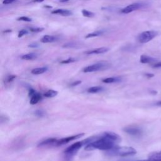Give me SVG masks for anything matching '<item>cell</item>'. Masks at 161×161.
<instances>
[{
  "label": "cell",
  "mask_w": 161,
  "mask_h": 161,
  "mask_svg": "<svg viewBox=\"0 0 161 161\" xmlns=\"http://www.w3.org/2000/svg\"><path fill=\"white\" fill-rule=\"evenodd\" d=\"M117 146V143L108 138L103 133L101 135H97L93 142L86 145V150L99 149L102 150H109Z\"/></svg>",
  "instance_id": "6da1fadb"
},
{
  "label": "cell",
  "mask_w": 161,
  "mask_h": 161,
  "mask_svg": "<svg viewBox=\"0 0 161 161\" xmlns=\"http://www.w3.org/2000/svg\"><path fill=\"white\" fill-rule=\"evenodd\" d=\"M136 153V150L131 147H118L107 151V154L111 156L127 157Z\"/></svg>",
  "instance_id": "7a4b0ae2"
},
{
  "label": "cell",
  "mask_w": 161,
  "mask_h": 161,
  "mask_svg": "<svg viewBox=\"0 0 161 161\" xmlns=\"http://www.w3.org/2000/svg\"><path fill=\"white\" fill-rule=\"evenodd\" d=\"M109 66V64L106 62H100L84 67L82 71L84 72H92L99 70H103L108 69Z\"/></svg>",
  "instance_id": "3957f363"
},
{
  "label": "cell",
  "mask_w": 161,
  "mask_h": 161,
  "mask_svg": "<svg viewBox=\"0 0 161 161\" xmlns=\"http://www.w3.org/2000/svg\"><path fill=\"white\" fill-rule=\"evenodd\" d=\"M157 35L158 32L155 30L145 31L138 36V40L141 43H145L151 41L152 39L156 37Z\"/></svg>",
  "instance_id": "277c9868"
},
{
  "label": "cell",
  "mask_w": 161,
  "mask_h": 161,
  "mask_svg": "<svg viewBox=\"0 0 161 161\" xmlns=\"http://www.w3.org/2000/svg\"><path fill=\"white\" fill-rule=\"evenodd\" d=\"M84 145H85L84 140L75 142V143L72 144L71 145H70L69 147H67L65 150L64 153H65V155L67 157L71 158L73 155H74L75 154V153L79 150V149Z\"/></svg>",
  "instance_id": "5b68a950"
},
{
  "label": "cell",
  "mask_w": 161,
  "mask_h": 161,
  "mask_svg": "<svg viewBox=\"0 0 161 161\" xmlns=\"http://www.w3.org/2000/svg\"><path fill=\"white\" fill-rule=\"evenodd\" d=\"M123 130L126 133L133 136H140L142 135V130L135 125H130L125 127Z\"/></svg>",
  "instance_id": "8992f818"
},
{
  "label": "cell",
  "mask_w": 161,
  "mask_h": 161,
  "mask_svg": "<svg viewBox=\"0 0 161 161\" xmlns=\"http://www.w3.org/2000/svg\"><path fill=\"white\" fill-rule=\"evenodd\" d=\"M84 135V133H78V134H76V135H72V136H67V137H65V138H61V139L57 140V142L55 144V146H60V145H64L65 143H69L70 141H72V140L77 139V138H80L82 136H83Z\"/></svg>",
  "instance_id": "52a82bcc"
},
{
  "label": "cell",
  "mask_w": 161,
  "mask_h": 161,
  "mask_svg": "<svg viewBox=\"0 0 161 161\" xmlns=\"http://www.w3.org/2000/svg\"><path fill=\"white\" fill-rule=\"evenodd\" d=\"M143 6V4L141 3H133L131 4L128 5L127 6L125 7L121 10V12L123 14H128L134 11H136L137 9H140Z\"/></svg>",
  "instance_id": "ba28073f"
},
{
  "label": "cell",
  "mask_w": 161,
  "mask_h": 161,
  "mask_svg": "<svg viewBox=\"0 0 161 161\" xmlns=\"http://www.w3.org/2000/svg\"><path fill=\"white\" fill-rule=\"evenodd\" d=\"M109 50V48L108 47H99V48H94V49H92V50H87L86 52H85L84 53L87 55H93V54H101V53H104L107 52Z\"/></svg>",
  "instance_id": "9c48e42d"
},
{
  "label": "cell",
  "mask_w": 161,
  "mask_h": 161,
  "mask_svg": "<svg viewBox=\"0 0 161 161\" xmlns=\"http://www.w3.org/2000/svg\"><path fill=\"white\" fill-rule=\"evenodd\" d=\"M57 139L55 138H47L45 140H42L38 144V147H43V146H47V145H54L55 146V144L57 142Z\"/></svg>",
  "instance_id": "30bf717a"
},
{
  "label": "cell",
  "mask_w": 161,
  "mask_h": 161,
  "mask_svg": "<svg viewBox=\"0 0 161 161\" xmlns=\"http://www.w3.org/2000/svg\"><path fill=\"white\" fill-rule=\"evenodd\" d=\"M58 40V36H55V35H44L40 40V42L44 43H52L56 42Z\"/></svg>",
  "instance_id": "8fae6325"
},
{
  "label": "cell",
  "mask_w": 161,
  "mask_h": 161,
  "mask_svg": "<svg viewBox=\"0 0 161 161\" xmlns=\"http://www.w3.org/2000/svg\"><path fill=\"white\" fill-rule=\"evenodd\" d=\"M52 14H59L63 16H70L72 14V12L70 11V10L68 9H57L52 11L51 12Z\"/></svg>",
  "instance_id": "7c38bea8"
},
{
  "label": "cell",
  "mask_w": 161,
  "mask_h": 161,
  "mask_svg": "<svg viewBox=\"0 0 161 161\" xmlns=\"http://www.w3.org/2000/svg\"><path fill=\"white\" fill-rule=\"evenodd\" d=\"M140 61L142 64H150V63H155L157 60L156 58L152 57L146 55H142L140 56Z\"/></svg>",
  "instance_id": "4fadbf2b"
},
{
  "label": "cell",
  "mask_w": 161,
  "mask_h": 161,
  "mask_svg": "<svg viewBox=\"0 0 161 161\" xmlns=\"http://www.w3.org/2000/svg\"><path fill=\"white\" fill-rule=\"evenodd\" d=\"M147 160L148 161H161V150L151 153L148 155Z\"/></svg>",
  "instance_id": "5bb4252c"
},
{
  "label": "cell",
  "mask_w": 161,
  "mask_h": 161,
  "mask_svg": "<svg viewBox=\"0 0 161 161\" xmlns=\"http://www.w3.org/2000/svg\"><path fill=\"white\" fill-rule=\"evenodd\" d=\"M42 98V96L40 93L36 92L33 95L31 96V99L30 103L31 104H36Z\"/></svg>",
  "instance_id": "9a60e30c"
},
{
  "label": "cell",
  "mask_w": 161,
  "mask_h": 161,
  "mask_svg": "<svg viewBox=\"0 0 161 161\" xmlns=\"http://www.w3.org/2000/svg\"><path fill=\"white\" fill-rule=\"evenodd\" d=\"M48 70V68L47 67H37L31 70V74L34 75H39L42 74L44 72H45Z\"/></svg>",
  "instance_id": "2e32d148"
},
{
  "label": "cell",
  "mask_w": 161,
  "mask_h": 161,
  "mask_svg": "<svg viewBox=\"0 0 161 161\" xmlns=\"http://www.w3.org/2000/svg\"><path fill=\"white\" fill-rule=\"evenodd\" d=\"M38 55L35 53H29L27 54H25L21 57V58L25 60H32L36 59Z\"/></svg>",
  "instance_id": "e0dca14e"
},
{
  "label": "cell",
  "mask_w": 161,
  "mask_h": 161,
  "mask_svg": "<svg viewBox=\"0 0 161 161\" xmlns=\"http://www.w3.org/2000/svg\"><path fill=\"white\" fill-rule=\"evenodd\" d=\"M104 33V30H97L95 31L94 32H92L91 33L87 34V35H86L85 38H92V37H96V36H99L100 35H102Z\"/></svg>",
  "instance_id": "ac0fdd59"
},
{
  "label": "cell",
  "mask_w": 161,
  "mask_h": 161,
  "mask_svg": "<svg viewBox=\"0 0 161 161\" xmlns=\"http://www.w3.org/2000/svg\"><path fill=\"white\" fill-rule=\"evenodd\" d=\"M121 80L120 77H107L104 78L102 80V81L104 83H113V82H119Z\"/></svg>",
  "instance_id": "d6986e66"
},
{
  "label": "cell",
  "mask_w": 161,
  "mask_h": 161,
  "mask_svg": "<svg viewBox=\"0 0 161 161\" xmlns=\"http://www.w3.org/2000/svg\"><path fill=\"white\" fill-rule=\"evenodd\" d=\"M103 89H104L103 87H102L101 86H93V87L88 88L87 91L89 93H97V92L103 91Z\"/></svg>",
  "instance_id": "ffe728a7"
},
{
  "label": "cell",
  "mask_w": 161,
  "mask_h": 161,
  "mask_svg": "<svg viewBox=\"0 0 161 161\" xmlns=\"http://www.w3.org/2000/svg\"><path fill=\"white\" fill-rule=\"evenodd\" d=\"M79 45L77 42H68L63 45L62 47L65 48H77L79 47Z\"/></svg>",
  "instance_id": "44dd1931"
},
{
  "label": "cell",
  "mask_w": 161,
  "mask_h": 161,
  "mask_svg": "<svg viewBox=\"0 0 161 161\" xmlns=\"http://www.w3.org/2000/svg\"><path fill=\"white\" fill-rule=\"evenodd\" d=\"M58 94V92L57 91H54L52 89L47 91L45 94L44 96L47 97H53Z\"/></svg>",
  "instance_id": "7402d4cb"
},
{
  "label": "cell",
  "mask_w": 161,
  "mask_h": 161,
  "mask_svg": "<svg viewBox=\"0 0 161 161\" xmlns=\"http://www.w3.org/2000/svg\"><path fill=\"white\" fill-rule=\"evenodd\" d=\"M82 14L84 16L87 17V18H92V17H94L95 15V14L93 12H91L87 9H82Z\"/></svg>",
  "instance_id": "603a6c76"
},
{
  "label": "cell",
  "mask_w": 161,
  "mask_h": 161,
  "mask_svg": "<svg viewBox=\"0 0 161 161\" xmlns=\"http://www.w3.org/2000/svg\"><path fill=\"white\" fill-rule=\"evenodd\" d=\"M18 21H26V22H30L31 21V18L27 17V16H21L17 18Z\"/></svg>",
  "instance_id": "cb8c5ba5"
},
{
  "label": "cell",
  "mask_w": 161,
  "mask_h": 161,
  "mask_svg": "<svg viewBox=\"0 0 161 161\" xmlns=\"http://www.w3.org/2000/svg\"><path fill=\"white\" fill-rule=\"evenodd\" d=\"M75 60H76L75 58H72V57H70V58H68L66 59V60H64L61 61L60 63H61V64H69V63L74 62H75Z\"/></svg>",
  "instance_id": "d4e9b609"
},
{
  "label": "cell",
  "mask_w": 161,
  "mask_h": 161,
  "mask_svg": "<svg viewBox=\"0 0 161 161\" xmlns=\"http://www.w3.org/2000/svg\"><path fill=\"white\" fill-rule=\"evenodd\" d=\"M16 77V75H9L6 78V82L9 83L11 82Z\"/></svg>",
  "instance_id": "484cf974"
},
{
  "label": "cell",
  "mask_w": 161,
  "mask_h": 161,
  "mask_svg": "<svg viewBox=\"0 0 161 161\" xmlns=\"http://www.w3.org/2000/svg\"><path fill=\"white\" fill-rule=\"evenodd\" d=\"M44 30L43 28H40V27H36V28H30V30L32 32H35V33H38L40 31H42Z\"/></svg>",
  "instance_id": "4316f807"
},
{
  "label": "cell",
  "mask_w": 161,
  "mask_h": 161,
  "mask_svg": "<svg viewBox=\"0 0 161 161\" xmlns=\"http://www.w3.org/2000/svg\"><path fill=\"white\" fill-rule=\"evenodd\" d=\"M28 33V31L26 30H21L19 32H18V38H21L23 36L26 35Z\"/></svg>",
  "instance_id": "83f0119b"
},
{
  "label": "cell",
  "mask_w": 161,
  "mask_h": 161,
  "mask_svg": "<svg viewBox=\"0 0 161 161\" xmlns=\"http://www.w3.org/2000/svg\"><path fill=\"white\" fill-rule=\"evenodd\" d=\"M35 114L39 117H42L45 114V113L42 110H37L35 111Z\"/></svg>",
  "instance_id": "f1b7e54d"
},
{
  "label": "cell",
  "mask_w": 161,
  "mask_h": 161,
  "mask_svg": "<svg viewBox=\"0 0 161 161\" xmlns=\"http://www.w3.org/2000/svg\"><path fill=\"white\" fill-rule=\"evenodd\" d=\"M152 67H153V68H161V61L154 63L152 65Z\"/></svg>",
  "instance_id": "f546056e"
},
{
  "label": "cell",
  "mask_w": 161,
  "mask_h": 161,
  "mask_svg": "<svg viewBox=\"0 0 161 161\" xmlns=\"http://www.w3.org/2000/svg\"><path fill=\"white\" fill-rule=\"evenodd\" d=\"M16 0H3V4H11L13 2L16 1Z\"/></svg>",
  "instance_id": "4dcf8cb0"
},
{
  "label": "cell",
  "mask_w": 161,
  "mask_h": 161,
  "mask_svg": "<svg viewBox=\"0 0 161 161\" xmlns=\"http://www.w3.org/2000/svg\"><path fill=\"white\" fill-rule=\"evenodd\" d=\"M29 47L30 48H36L38 47V45L36 43H30L29 45H28Z\"/></svg>",
  "instance_id": "1f68e13d"
},
{
  "label": "cell",
  "mask_w": 161,
  "mask_h": 161,
  "mask_svg": "<svg viewBox=\"0 0 161 161\" xmlns=\"http://www.w3.org/2000/svg\"><path fill=\"white\" fill-rule=\"evenodd\" d=\"M80 83H81V80H77V81H75V82H72V83L70 84V86H77V85L80 84Z\"/></svg>",
  "instance_id": "d6a6232c"
},
{
  "label": "cell",
  "mask_w": 161,
  "mask_h": 161,
  "mask_svg": "<svg viewBox=\"0 0 161 161\" xmlns=\"http://www.w3.org/2000/svg\"><path fill=\"white\" fill-rule=\"evenodd\" d=\"M154 105L156 106L161 107V101H157V102L155 103H154Z\"/></svg>",
  "instance_id": "836d02e7"
},
{
  "label": "cell",
  "mask_w": 161,
  "mask_h": 161,
  "mask_svg": "<svg viewBox=\"0 0 161 161\" xmlns=\"http://www.w3.org/2000/svg\"><path fill=\"white\" fill-rule=\"evenodd\" d=\"M145 75L147 77H148V78H150V77H153V74H148V73H147V74H145Z\"/></svg>",
  "instance_id": "e575fe53"
},
{
  "label": "cell",
  "mask_w": 161,
  "mask_h": 161,
  "mask_svg": "<svg viewBox=\"0 0 161 161\" xmlns=\"http://www.w3.org/2000/svg\"><path fill=\"white\" fill-rule=\"evenodd\" d=\"M43 1H44V0H33V2H35V3H41Z\"/></svg>",
  "instance_id": "d590c367"
},
{
  "label": "cell",
  "mask_w": 161,
  "mask_h": 161,
  "mask_svg": "<svg viewBox=\"0 0 161 161\" xmlns=\"http://www.w3.org/2000/svg\"><path fill=\"white\" fill-rule=\"evenodd\" d=\"M60 3H65V2H67L69 1V0H58Z\"/></svg>",
  "instance_id": "8d00e7d4"
},
{
  "label": "cell",
  "mask_w": 161,
  "mask_h": 161,
  "mask_svg": "<svg viewBox=\"0 0 161 161\" xmlns=\"http://www.w3.org/2000/svg\"><path fill=\"white\" fill-rule=\"evenodd\" d=\"M138 161H148V160H138Z\"/></svg>",
  "instance_id": "74e56055"
}]
</instances>
